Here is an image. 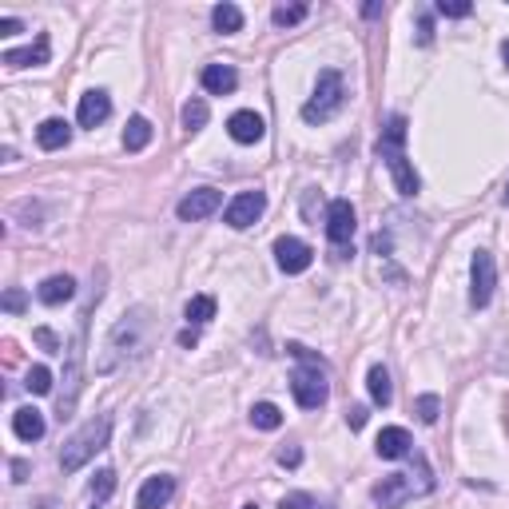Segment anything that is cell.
<instances>
[{
	"instance_id": "cell-17",
	"label": "cell",
	"mask_w": 509,
	"mask_h": 509,
	"mask_svg": "<svg viewBox=\"0 0 509 509\" xmlns=\"http://www.w3.org/2000/svg\"><path fill=\"white\" fill-rule=\"evenodd\" d=\"M199 84H203V92H211V96H231V92L239 88V72L231 68V64H207V68L199 72Z\"/></svg>"
},
{
	"instance_id": "cell-42",
	"label": "cell",
	"mask_w": 509,
	"mask_h": 509,
	"mask_svg": "<svg viewBox=\"0 0 509 509\" xmlns=\"http://www.w3.org/2000/svg\"><path fill=\"white\" fill-rule=\"evenodd\" d=\"M382 13H386V8L378 4V0H370V4H363V16H366V21H378Z\"/></svg>"
},
{
	"instance_id": "cell-45",
	"label": "cell",
	"mask_w": 509,
	"mask_h": 509,
	"mask_svg": "<svg viewBox=\"0 0 509 509\" xmlns=\"http://www.w3.org/2000/svg\"><path fill=\"white\" fill-rule=\"evenodd\" d=\"M502 203H505V207H509V183H505V196H502Z\"/></svg>"
},
{
	"instance_id": "cell-31",
	"label": "cell",
	"mask_w": 509,
	"mask_h": 509,
	"mask_svg": "<svg viewBox=\"0 0 509 509\" xmlns=\"http://www.w3.org/2000/svg\"><path fill=\"white\" fill-rule=\"evenodd\" d=\"M414 414H418V422L434 426V422H438V414H442V398L438 394H422L418 402H414Z\"/></svg>"
},
{
	"instance_id": "cell-7",
	"label": "cell",
	"mask_w": 509,
	"mask_h": 509,
	"mask_svg": "<svg viewBox=\"0 0 509 509\" xmlns=\"http://www.w3.org/2000/svg\"><path fill=\"white\" fill-rule=\"evenodd\" d=\"M347 104V88H342V72L338 68H322L319 80H314V96L303 104V119L307 124H327L335 119Z\"/></svg>"
},
{
	"instance_id": "cell-32",
	"label": "cell",
	"mask_w": 509,
	"mask_h": 509,
	"mask_svg": "<svg viewBox=\"0 0 509 509\" xmlns=\"http://www.w3.org/2000/svg\"><path fill=\"white\" fill-rule=\"evenodd\" d=\"M24 386H29L32 394H52V370L48 366H32L29 378H24Z\"/></svg>"
},
{
	"instance_id": "cell-39",
	"label": "cell",
	"mask_w": 509,
	"mask_h": 509,
	"mask_svg": "<svg viewBox=\"0 0 509 509\" xmlns=\"http://www.w3.org/2000/svg\"><path fill=\"white\" fill-rule=\"evenodd\" d=\"M430 40H434V21H430V16H418V44L426 48Z\"/></svg>"
},
{
	"instance_id": "cell-33",
	"label": "cell",
	"mask_w": 509,
	"mask_h": 509,
	"mask_svg": "<svg viewBox=\"0 0 509 509\" xmlns=\"http://www.w3.org/2000/svg\"><path fill=\"white\" fill-rule=\"evenodd\" d=\"M434 13L450 16V21H461V16L474 13V4H470V0H438V4H434Z\"/></svg>"
},
{
	"instance_id": "cell-16",
	"label": "cell",
	"mask_w": 509,
	"mask_h": 509,
	"mask_svg": "<svg viewBox=\"0 0 509 509\" xmlns=\"http://www.w3.org/2000/svg\"><path fill=\"white\" fill-rule=\"evenodd\" d=\"M48 57H52L48 36L40 32L32 48H8L4 57H0V64H4V68H40V64H48Z\"/></svg>"
},
{
	"instance_id": "cell-15",
	"label": "cell",
	"mask_w": 509,
	"mask_h": 509,
	"mask_svg": "<svg viewBox=\"0 0 509 509\" xmlns=\"http://www.w3.org/2000/svg\"><path fill=\"white\" fill-rule=\"evenodd\" d=\"M374 450H378V458H386V461L410 458V453H414V438H410V430H402V426H386V430L378 434Z\"/></svg>"
},
{
	"instance_id": "cell-22",
	"label": "cell",
	"mask_w": 509,
	"mask_h": 509,
	"mask_svg": "<svg viewBox=\"0 0 509 509\" xmlns=\"http://www.w3.org/2000/svg\"><path fill=\"white\" fill-rule=\"evenodd\" d=\"M366 386H370V398H374V406H391V402H394L391 370H386V366H370V374H366Z\"/></svg>"
},
{
	"instance_id": "cell-4",
	"label": "cell",
	"mask_w": 509,
	"mask_h": 509,
	"mask_svg": "<svg viewBox=\"0 0 509 509\" xmlns=\"http://www.w3.org/2000/svg\"><path fill=\"white\" fill-rule=\"evenodd\" d=\"M286 355L303 358V366L291 374L294 402H299L303 410H319V406L330 398V382H327V370H322V358H314L307 347H299V342H291V347H286Z\"/></svg>"
},
{
	"instance_id": "cell-12",
	"label": "cell",
	"mask_w": 509,
	"mask_h": 509,
	"mask_svg": "<svg viewBox=\"0 0 509 509\" xmlns=\"http://www.w3.org/2000/svg\"><path fill=\"white\" fill-rule=\"evenodd\" d=\"M275 263H279L283 275H303L314 263V251L303 243V239L283 235V239H275Z\"/></svg>"
},
{
	"instance_id": "cell-5",
	"label": "cell",
	"mask_w": 509,
	"mask_h": 509,
	"mask_svg": "<svg viewBox=\"0 0 509 509\" xmlns=\"http://www.w3.org/2000/svg\"><path fill=\"white\" fill-rule=\"evenodd\" d=\"M434 489V478H430V466L418 458L414 470H402V474H391L374 486V505L378 509H402L410 497H422Z\"/></svg>"
},
{
	"instance_id": "cell-27",
	"label": "cell",
	"mask_w": 509,
	"mask_h": 509,
	"mask_svg": "<svg viewBox=\"0 0 509 509\" xmlns=\"http://www.w3.org/2000/svg\"><path fill=\"white\" fill-rule=\"evenodd\" d=\"M307 13H311V4H279L271 13V21L279 24V29H294V24L307 21Z\"/></svg>"
},
{
	"instance_id": "cell-28",
	"label": "cell",
	"mask_w": 509,
	"mask_h": 509,
	"mask_svg": "<svg viewBox=\"0 0 509 509\" xmlns=\"http://www.w3.org/2000/svg\"><path fill=\"white\" fill-rule=\"evenodd\" d=\"M203 124H207V100L191 96L188 104H183V127H188V132H199Z\"/></svg>"
},
{
	"instance_id": "cell-30",
	"label": "cell",
	"mask_w": 509,
	"mask_h": 509,
	"mask_svg": "<svg viewBox=\"0 0 509 509\" xmlns=\"http://www.w3.org/2000/svg\"><path fill=\"white\" fill-rule=\"evenodd\" d=\"M92 497H96V505L100 502H108V497H112L116 494V470H100V474L96 478H92Z\"/></svg>"
},
{
	"instance_id": "cell-20",
	"label": "cell",
	"mask_w": 509,
	"mask_h": 509,
	"mask_svg": "<svg viewBox=\"0 0 509 509\" xmlns=\"http://www.w3.org/2000/svg\"><path fill=\"white\" fill-rule=\"evenodd\" d=\"M44 430H48V426H44V414L36 410V406H21V410L13 414V434L21 442H40Z\"/></svg>"
},
{
	"instance_id": "cell-8",
	"label": "cell",
	"mask_w": 509,
	"mask_h": 509,
	"mask_svg": "<svg viewBox=\"0 0 509 509\" xmlns=\"http://www.w3.org/2000/svg\"><path fill=\"white\" fill-rule=\"evenodd\" d=\"M497 291V263L489 251H474V259H470V303L481 311L489 307V299H494Z\"/></svg>"
},
{
	"instance_id": "cell-1",
	"label": "cell",
	"mask_w": 509,
	"mask_h": 509,
	"mask_svg": "<svg viewBox=\"0 0 509 509\" xmlns=\"http://www.w3.org/2000/svg\"><path fill=\"white\" fill-rule=\"evenodd\" d=\"M104 279H108V271L100 267L96 275H92V291H88V303L80 307L76 314V335H72L68 342V358H64V391L57 398V418H72V410H76V398H80V386H84V350H88V319H92V311H96V303H100V294H104Z\"/></svg>"
},
{
	"instance_id": "cell-21",
	"label": "cell",
	"mask_w": 509,
	"mask_h": 509,
	"mask_svg": "<svg viewBox=\"0 0 509 509\" xmlns=\"http://www.w3.org/2000/svg\"><path fill=\"white\" fill-rule=\"evenodd\" d=\"M36 144L44 147V152H60V147H68L72 144V127L64 124V119H44L40 127H36Z\"/></svg>"
},
{
	"instance_id": "cell-3",
	"label": "cell",
	"mask_w": 509,
	"mask_h": 509,
	"mask_svg": "<svg viewBox=\"0 0 509 509\" xmlns=\"http://www.w3.org/2000/svg\"><path fill=\"white\" fill-rule=\"evenodd\" d=\"M147 338H152V319H147L144 307L127 311L124 319L112 327V335H108V358H100V374H108V370L119 366V358H136L147 350Z\"/></svg>"
},
{
	"instance_id": "cell-19",
	"label": "cell",
	"mask_w": 509,
	"mask_h": 509,
	"mask_svg": "<svg viewBox=\"0 0 509 509\" xmlns=\"http://www.w3.org/2000/svg\"><path fill=\"white\" fill-rule=\"evenodd\" d=\"M72 294H76V279H72V275H52V279H44L36 286V299H40L44 307H60Z\"/></svg>"
},
{
	"instance_id": "cell-13",
	"label": "cell",
	"mask_w": 509,
	"mask_h": 509,
	"mask_svg": "<svg viewBox=\"0 0 509 509\" xmlns=\"http://www.w3.org/2000/svg\"><path fill=\"white\" fill-rule=\"evenodd\" d=\"M112 116V96L104 88H92L80 96V108H76V124L80 127H100L104 119Z\"/></svg>"
},
{
	"instance_id": "cell-36",
	"label": "cell",
	"mask_w": 509,
	"mask_h": 509,
	"mask_svg": "<svg viewBox=\"0 0 509 509\" xmlns=\"http://www.w3.org/2000/svg\"><path fill=\"white\" fill-rule=\"evenodd\" d=\"M303 461V450L299 446H283L279 450V466H286V470H294Z\"/></svg>"
},
{
	"instance_id": "cell-6",
	"label": "cell",
	"mask_w": 509,
	"mask_h": 509,
	"mask_svg": "<svg viewBox=\"0 0 509 509\" xmlns=\"http://www.w3.org/2000/svg\"><path fill=\"white\" fill-rule=\"evenodd\" d=\"M108 438H112V418H92V422H84L68 442H64L60 470H64V474H76L80 466H88V461L108 446Z\"/></svg>"
},
{
	"instance_id": "cell-9",
	"label": "cell",
	"mask_w": 509,
	"mask_h": 509,
	"mask_svg": "<svg viewBox=\"0 0 509 509\" xmlns=\"http://www.w3.org/2000/svg\"><path fill=\"white\" fill-rule=\"evenodd\" d=\"M355 231H358L355 203H350V199H335L327 207V239L338 247V251H347L350 239H355Z\"/></svg>"
},
{
	"instance_id": "cell-14",
	"label": "cell",
	"mask_w": 509,
	"mask_h": 509,
	"mask_svg": "<svg viewBox=\"0 0 509 509\" xmlns=\"http://www.w3.org/2000/svg\"><path fill=\"white\" fill-rule=\"evenodd\" d=\"M175 497V478L171 474H155L147 478L136 494V509H163Z\"/></svg>"
},
{
	"instance_id": "cell-26",
	"label": "cell",
	"mask_w": 509,
	"mask_h": 509,
	"mask_svg": "<svg viewBox=\"0 0 509 509\" xmlns=\"http://www.w3.org/2000/svg\"><path fill=\"white\" fill-rule=\"evenodd\" d=\"M211 24H215L219 32L231 36V32L243 29V13H239L235 4H215V8H211Z\"/></svg>"
},
{
	"instance_id": "cell-24",
	"label": "cell",
	"mask_w": 509,
	"mask_h": 509,
	"mask_svg": "<svg viewBox=\"0 0 509 509\" xmlns=\"http://www.w3.org/2000/svg\"><path fill=\"white\" fill-rule=\"evenodd\" d=\"M183 319L196 322V327L211 322V319H215V299H211V294H196V299H188V307H183Z\"/></svg>"
},
{
	"instance_id": "cell-23",
	"label": "cell",
	"mask_w": 509,
	"mask_h": 509,
	"mask_svg": "<svg viewBox=\"0 0 509 509\" xmlns=\"http://www.w3.org/2000/svg\"><path fill=\"white\" fill-rule=\"evenodd\" d=\"M147 144H152V124H147L144 116H132L124 127V147L127 152H144Z\"/></svg>"
},
{
	"instance_id": "cell-2",
	"label": "cell",
	"mask_w": 509,
	"mask_h": 509,
	"mask_svg": "<svg viewBox=\"0 0 509 509\" xmlns=\"http://www.w3.org/2000/svg\"><path fill=\"white\" fill-rule=\"evenodd\" d=\"M378 160H386V168H391L398 196L414 199L422 191L418 171H414V163L406 160V116H391V119H386L382 136H378Z\"/></svg>"
},
{
	"instance_id": "cell-25",
	"label": "cell",
	"mask_w": 509,
	"mask_h": 509,
	"mask_svg": "<svg viewBox=\"0 0 509 509\" xmlns=\"http://www.w3.org/2000/svg\"><path fill=\"white\" fill-rule=\"evenodd\" d=\"M251 426H255V430H279V426H283V410L275 402H255L251 406Z\"/></svg>"
},
{
	"instance_id": "cell-47",
	"label": "cell",
	"mask_w": 509,
	"mask_h": 509,
	"mask_svg": "<svg viewBox=\"0 0 509 509\" xmlns=\"http://www.w3.org/2000/svg\"><path fill=\"white\" fill-rule=\"evenodd\" d=\"M96 509H100V505H96Z\"/></svg>"
},
{
	"instance_id": "cell-38",
	"label": "cell",
	"mask_w": 509,
	"mask_h": 509,
	"mask_svg": "<svg viewBox=\"0 0 509 509\" xmlns=\"http://www.w3.org/2000/svg\"><path fill=\"white\" fill-rule=\"evenodd\" d=\"M32 338H36V342H40V347H44V350H64V347H60V338H57V335H52V330H48V327H40V330H36V335H32Z\"/></svg>"
},
{
	"instance_id": "cell-34",
	"label": "cell",
	"mask_w": 509,
	"mask_h": 509,
	"mask_svg": "<svg viewBox=\"0 0 509 509\" xmlns=\"http://www.w3.org/2000/svg\"><path fill=\"white\" fill-rule=\"evenodd\" d=\"M24 307H29V299H24V291H16V286H8V291H4V311H8V314H21Z\"/></svg>"
},
{
	"instance_id": "cell-35",
	"label": "cell",
	"mask_w": 509,
	"mask_h": 509,
	"mask_svg": "<svg viewBox=\"0 0 509 509\" xmlns=\"http://www.w3.org/2000/svg\"><path fill=\"white\" fill-rule=\"evenodd\" d=\"M314 196H319L314 188L307 191V196H303V215H307L311 224H319V203H322V199H314Z\"/></svg>"
},
{
	"instance_id": "cell-18",
	"label": "cell",
	"mask_w": 509,
	"mask_h": 509,
	"mask_svg": "<svg viewBox=\"0 0 509 509\" xmlns=\"http://www.w3.org/2000/svg\"><path fill=\"white\" fill-rule=\"evenodd\" d=\"M227 136L235 144H259L267 136V124H263V116L259 112H235L227 119Z\"/></svg>"
},
{
	"instance_id": "cell-44",
	"label": "cell",
	"mask_w": 509,
	"mask_h": 509,
	"mask_svg": "<svg viewBox=\"0 0 509 509\" xmlns=\"http://www.w3.org/2000/svg\"><path fill=\"white\" fill-rule=\"evenodd\" d=\"M502 60H505V64H509V40H505V44H502Z\"/></svg>"
},
{
	"instance_id": "cell-11",
	"label": "cell",
	"mask_w": 509,
	"mask_h": 509,
	"mask_svg": "<svg viewBox=\"0 0 509 509\" xmlns=\"http://www.w3.org/2000/svg\"><path fill=\"white\" fill-rule=\"evenodd\" d=\"M219 207H224V191H215V188H196V191H188V196L180 199L175 215H180L183 224H199V219L215 215Z\"/></svg>"
},
{
	"instance_id": "cell-29",
	"label": "cell",
	"mask_w": 509,
	"mask_h": 509,
	"mask_svg": "<svg viewBox=\"0 0 509 509\" xmlns=\"http://www.w3.org/2000/svg\"><path fill=\"white\" fill-rule=\"evenodd\" d=\"M279 509H335L330 502H322V497H314V494H303V489H294V494H286Z\"/></svg>"
},
{
	"instance_id": "cell-41",
	"label": "cell",
	"mask_w": 509,
	"mask_h": 509,
	"mask_svg": "<svg viewBox=\"0 0 509 509\" xmlns=\"http://www.w3.org/2000/svg\"><path fill=\"white\" fill-rule=\"evenodd\" d=\"M21 29H24L21 21H13V16H0V36H16Z\"/></svg>"
},
{
	"instance_id": "cell-40",
	"label": "cell",
	"mask_w": 509,
	"mask_h": 509,
	"mask_svg": "<svg viewBox=\"0 0 509 509\" xmlns=\"http://www.w3.org/2000/svg\"><path fill=\"white\" fill-rule=\"evenodd\" d=\"M29 474H32V466L24 458H16L13 461V481H29Z\"/></svg>"
},
{
	"instance_id": "cell-10",
	"label": "cell",
	"mask_w": 509,
	"mask_h": 509,
	"mask_svg": "<svg viewBox=\"0 0 509 509\" xmlns=\"http://www.w3.org/2000/svg\"><path fill=\"white\" fill-rule=\"evenodd\" d=\"M263 211H267V196H263V191H239V196L227 203L224 224L235 227V231H243V227L259 224V215H263Z\"/></svg>"
},
{
	"instance_id": "cell-46",
	"label": "cell",
	"mask_w": 509,
	"mask_h": 509,
	"mask_svg": "<svg viewBox=\"0 0 509 509\" xmlns=\"http://www.w3.org/2000/svg\"><path fill=\"white\" fill-rule=\"evenodd\" d=\"M243 509H259V505H243Z\"/></svg>"
},
{
	"instance_id": "cell-37",
	"label": "cell",
	"mask_w": 509,
	"mask_h": 509,
	"mask_svg": "<svg viewBox=\"0 0 509 509\" xmlns=\"http://www.w3.org/2000/svg\"><path fill=\"white\" fill-rule=\"evenodd\" d=\"M366 418H370L366 406H350V410H347V426H350V430H363Z\"/></svg>"
},
{
	"instance_id": "cell-43",
	"label": "cell",
	"mask_w": 509,
	"mask_h": 509,
	"mask_svg": "<svg viewBox=\"0 0 509 509\" xmlns=\"http://www.w3.org/2000/svg\"><path fill=\"white\" fill-rule=\"evenodd\" d=\"M180 347H196V330H183V335H180Z\"/></svg>"
}]
</instances>
